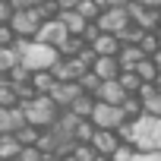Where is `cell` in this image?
I'll use <instances>...</instances> for the list:
<instances>
[{"label": "cell", "mask_w": 161, "mask_h": 161, "mask_svg": "<svg viewBox=\"0 0 161 161\" xmlns=\"http://www.w3.org/2000/svg\"><path fill=\"white\" fill-rule=\"evenodd\" d=\"M16 63H19V54H16V47H13V44L0 47V82L7 79V73H10Z\"/></svg>", "instance_id": "19"}, {"label": "cell", "mask_w": 161, "mask_h": 161, "mask_svg": "<svg viewBox=\"0 0 161 161\" xmlns=\"http://www.w3.org/2000/svg\"><path fill=\"white\" fill-rule=\"evenodd\" d=\"M142 57H145V54H142L139 44H120V51H117V63H120V69H133Z\"/></svg>", "instance_id": "16"}, {"label": "cell", "mask_w": 161, "mask_h": 161, "mask_svg": "<svg viewBox=\"0 0 161 161\" xmlns=\"http://www.w3.org/2000/svg\"><path fill=\"white\" fill-rule=\"evenodd\" d=\"M89 120H92L98 130H117V126H120L123 120H130V117L123 114L120 104H108V101H98V98H95V108H92Z\"/></svg>", "instance_id": "5"}, {"label": "cell", "mask_w": 161, "mask_h": 161, "mask_svg": "<svg viewBox=\"0 0 161 161\" xmlns=\"http://www.w3.org/2000/svg\"><path fill=\"white\" fill-rule=\"evenodd\" d=\"M10 16H13L10 0H0V25H3V22H10Z\"/></svg>", "instance_id": "35"}, {"label": "cell", "mask_w": 161, "mask_h": 161, "mask_svg": "<svg viewBox=\"0 0 161 161\" xmlns=\"http://www.w3.org/2000/svg\"><path fill=\"white\" fill-rule=\"evenodd\" d=\"M79 0H57V10H76Z\"/></svg>", "instance_id": "37"}, {"label": "cell", "mask_w": 161, "mask_h": 161, "mask_svg": "<svg viewBox=\"0 0 161 161\" xmlns=\"http://www.w3.org/2000/svg\"><path fill=\"white\" fill-rule=\"evenodd\" d=\"M136 44L142 47V54H145V57H152V54L158 51V44H161V41H158V35H155V29H152V32H142Z\"/></svg>", "instance_id": "24"}, {"label": "cell", "mask_w": 161, "mask_h": 161, "mask_svg": "<svg viewBox=\"0 0 161 161\" xmlns=\"http://www.w3.org/2000/svg\"><path fill=\"white\" fill-rule=\"evenodd\" d=\"M13 104H19V95H16L10 79H3L0 82V108H13Z\"/></svg>", "instance_id": "23"}, {"label": "cell", "mask_w": 161, "mask_h": 161, "mask_svg": "<svg viewBox=\"0 0 161 161\" xmlns=\"http://www.w3.org/2000/svg\"><path fill=\"white\" fill-rule=\"evenodd\" d=\"M130 161H161V152H133Z\"/></svg>", "instance_id": "34"}, {"label": "cell", "mask_w": 161, "mask_h": 161, "mask_svg": "<svg viewBox=\"0 0 161 161\" xmlns=\"http://www.w3.org/2000/svg\"><path fill=\"white\" fill-rule=\"evenodd\" d=\"M98 101H108V104H120L123 98H126V92H123V86L117 82V79H101L98 82V89L92 92Z\"/></svg>", "instance_id": "10"}, {"label": "cell", "mask_w": 161, "mask_h": 161, "mask_svg": "<svg viewBox=\"0 0 161 161\" xmlns=\"http://www.w3.org/2000/svg\"><path fill=\"white\" fill-rule=\"evenodd\" d=\"M16 161H44V152L38 145H22L19 155H16Z\"/></svg>", "instance_id": "31"}, {"label": "cell", "mask_w": 161, "mask_h": 161, "mask_svg": "<svg viewBox=\"0 0 161 161\" xmlns=\"http://www.w3.org/2000/svg\"><path fill=\"white\" fill-rule=\"evenodd\" d=\"M76 10H79V13H82V16H86L89 22H95V19L101 16V7L95 3V0H79V3H76Z\"/></svg>", "instance_id": "28"}, {"label": "cell", "mask_w": 161, "mask_h": 161, "mask_svg": "<svg viewBox=\"0 0 161 161\" xmlns=\"http://www.w3.org/2000/svg\"><path fill=\"white\" fill-rule=\"evenodd\" d=\"M133 152H136V148H133L130 142H120V145L111 152V161H130V158H133Z\"/></svg>", "instance_id": "32"}, {"label": "cell", "mask_w": 161, "mask_h": 161, "mask_svg": "<svg viewBox=\"0 0 161 161\" xmlns=\"http://www.w3.org/2000/svg\"><path fill=\"white\" fill-rule=\"evenodd\" d=\"M79 92H82V89H79V82H54L51 92H47V98H51L57 108H69Z\"/></svg>", "instance_id": "9"}, {"label": "cell", "mask_w": 161, "mask_h": 161, "mask_svg": "<svg viewBox=\"0 0 161 161\" xmlns=\"http://www.w3.org/2000/svg\"><path fill=\"white\" fill-rule=\"evenodd\" d=\"M69 155H73L76 161H92V158H95L98 152L92 148V142H76V145L69 148Z\"/></svg>", "instance_id": "27"}, {"label": "cell", "mask_w": 161, "mask_h": 161, "mask_svg": "<svg viewBox=\"0 0 161 161\" xmlns=\"http://www.w3.org/2000/svg\"><path fill=\"white\" fill-rule=\"evenodd\" d=\"M13 47H16V54H19V63L29 66L32 73H35V69H51V66L57 63V57H60L57 47L41 44V41H35V38H22V35H16Z\"/></svg>", "instance_id": "2"}, {"label": "cell", "mask_w": 161, "mask_h": 161, "mask_svg": "<svg viewBox=\"0 0 161 161\" xmlns=\"http://www.w3.org/2000/svg\"><path fill=\"white\" fill-rule=\"evenodd\" d=\"M133 69L139 73V79H142V82H155V76H158V63H155L152 57H142Z\"/></svg>", "instance_id": "22"}, {"label": "cell", "mask_w": 161, "mask_h": 161, "mask_svg": "<svg viewBox=\"0 0 161 161\" xmlns=\"http://www.w3.org/2000/svg\"><path fill=\"white\" fill-rule=\"evenodd\" d=\"M98 22V29L101 32H111V35H120L133 19H130V13H126V7H108V10H101V16L95 19Z\"/></svg>", "instance_id": "6"}, {"label": "cell", "mask_w": 161, "mask_h": 161, "mask_svg": "<svg viewBox=\"0 0 161 161\" xmlns=\"http://www.w3.org/2000/svg\"><path fill=\"white\" fill-rule=\"evenodd\" d=\"M98 79H117L120 76V63H117V57H104V54H95V60H92V66H89Z\"/></svg>", "instance_id": "13"}, {"label": "cell", "mask_w": 161, "mask_h": 161, "mask_svg": "<svg viewBox=\"0 0 161 161\" xmlns=\"http://www.w3.org/2000/svg\"><path fill=\"white\" fill-rule=\"evenodd\" d=\"M38 0H10V7L13 10H25V7H35Z\"/></svg>", "instance_id": "36"}, {"label": "cell", "mask_w": 161, "mask_h": 161, "mask_svg": "<svg viewBox=\"0 0 161 161\" xmlns=\"http://www.w3.org/2000/svg\"><path fill=\"white\" fill-rule=\"evenodd\" d=\"M120 142H130L136 152H161V117L142 111L136 114V120H123L117 126Z\"/></svg>", "instance_id": "1"}, {"label": "cell", "mask_w": 161, "mask_h": 161, "mask_svg": "<svg viewBox=\"0 0 161 161\" xmlns=\"http://www.w3.org/2000/svg\"><path fill=\"white\" fill-rule=\"evenodd\" d=\"M158 16H161V7H158Z\"/></svg>", "instance_id": "43"}, {"label": "cell", "mask_w": 161, "mask_h": 161, "mask_svg": "<svg viewBox=\"0 0 161 161\" xmlns=\"http://www.w3.org/2000/svg\"><path fill=\"white\" fill-rule=\"evenodd\" d=\"M152 60H155V63H158V66H161V44H158V51H155V54H152Z\"/></svg>", "instance_id": "39"}, {"label": "cell", "mask_w": 161, "mask_h": 161, "mask_svg": "<svg viewBox=\"0 0 161 161\" xmlns=\"http://www.w3.org/2000/svg\"><path fill=\"white\" fill-rule=\"evenodd\" d=\"M54 82H57V79H54V73H51V69H35V73H32V79H29V86H32V92H35V95H47Z\"/></svg>", "instance_id": "17"}, {"label": "cell", "mask_w": 161, "mask_h": 161, "mask_svg": "<svg viewBox=\"0 0 161 161\" xmlns=\"http://www.w3.org/2000/svg\"><path fill=\"white\" fill-rule=\"evenodd\" d=\"M139 101H142V111H148V114L161 117V89H155L152 95H145V98H139Z\"/></svg>", "instance_id": "25"}, {"label": "cell", "mask_w": 161, "mask_h": 161, "mask_svg": "<svg viewBox=\"0 0 161 161\" xmlns=\"http://www.w3.org/2000/svg\"><path fill=\"white\" fill-rule=\"evenodd\" d=\"M69 32H66V25H63V19L60 16H51V19H44L41 25H38V32H35V41H41V44H51V47H57L63 38H66Z\"/></svg>", "instance_id": "8"}, {"label": "cell", "mask_w": 161, "mask_h": 161, "mask_svg": "<svg viewBox=\"0 0 161 161\" xmlns=\"http://www.w3.org/2000/svg\"><path fill=\"white\" fill-rule=\"evenodd\" d=\"M92 108H95V95H89V92H79V95H76V101L69 104V111H73V114H79V117H89V114H92Z\"/></svg>", "instance_id": "21"}, {"label": "cell", "mask_w": 161, "mask_h": 161, "mask_svg": "<svg viewBox=\"0 0 161 161\" xmlns=\"http://www.w3.org/2000/svg\"><path fill=\"white\" fill-rule=\"evenodd\" d=\"M76 82H79V89H82V92H89V95H92V92L98 89V82H101V79H98V76H95L92 69H86L82 76H79V79H76Z\"/></svg>", "instance_id": "29"}, {"label": "cell", "mask_w": 161, "mask_h": 161, "mask_svg": "<svg viewBox=\"0 0 161 161\" xmlns=\"http://www.w3.org/2000/svg\"><path fill=\"white\" fill-rule=\"evenodd\" d=\"M155 86L161 89V66H158V76H155Z\"/></svg>", "instance_id": "41"}, {"label": "cell", "mask_w": 161, "mask_h": 161, "mask_svg": "<svg viewBox=\"0 0 161 161\" xmlns=\"http://www.w3.org/2000/svg\"><path fill=\"white\" fill-rule=\"evenodd\" d=\"M41 22H44V16H41L38 3L25 7V10H13V16H10V29L16 35H22V38H35V32H38Z\"/></svg>", "instance_id": "4"}, {"label": "cell", "mask_w": 161, "mask_h": 161, "mask_svg": "<svg viewBox=\"0 0 161 161\" xmlns=\"http://www.w3.org/2000/svg\"><path fill=\"white\" fill-rule=\"evenodd\" d=\"M117 82L123 86V92H126V95H136V92H139V86H142V79H139V73H136V69H120Z\"/></svg>", "instance_id": "20"}, {"label": "cell", "mask_w": 161, "mask_h": 161, "mask_svg": "<svg viewBox=\"0 0 161 161\" xmlns=\"http://www.w3.org/2000/svg\"><path fill=\"white\" fill-rule=\"evenodd\" d=\"M86 69H89V66L79 60V57H57V63L51 66V73H54L57 82H76Z\"/></svg>", "instance_id": "7"}, {"label": "cell", "mask_w": 161, "mask_h": 161, "mask_svg": "<svg viewBox=\"0 0 161 161\" xmlns=\"http://www.w3.org/2000/svg\"><path fill=\"white\" fill-rule=\"evenodd\" d=\"M92 133H95V123H92L89 117H82V120L76 123V130H73L76 142H89V139H92Z\"/></svg>", "instance_id": "26"}, {"label": "cell", "mask_w": 161, "mask_h": 161, "mask_svg": "<svg viewBox=\"0 0 161 161\" xmlns=\"http://www.w3.org/2000/svg\"><path fill=\"white\" fill-rule=\"evenodd\" d=\"M57 16L63 19V25H66V32H69V35H82V32H86V25H89V19L79 13V10H60Z\"/></svg>", "instance_id": "15"}, {"label": "cell", "mask_w": 161, "mask_h": 161, "mask_svg": "<svg viewBox=\"0 0 161 161\" xmlns=\"http://www.w3.org/2000/svg\"><path fill=\"white\" fill-rule=\"evenodd\" d=\"M139 3L148 7V10H158V7H161V0H139Z\"/></svg>", "instance_id": "38"}, {"label": "cell", "mask_w": 161, "mask_h": 161, "mask_svg": "<svg viewBox=\"0 0 161 161\" xmlns=\"http://www.w3.org/2000/svg\"><path fill=\"white\" fill-rule=\"evenodd\" d=\"M13 41H16V32L10 29V22H3V25H0V47H7Z\"/></svg>", "instance_id": "33"}, {"label": "cell", "mask_w": 161, "mask_h": 161, "mask_svg": "<svg viewBox=\"0 0 161 161\" xmlns=\"http://www.w3.org/2000/svg\"><path fill=\"white\" fill-rule=\"evenodd\" d=\"M19 108H22V114H25V123H32V126H38V130L51 126V123L57 120V114H60V108H57L47 95H32V98L19 101Z\"/></svg>", "instance_id": "3"}, {"label": "cell", "mask_w": 161, "mask_h": 161, "mask_svg": "<svg viewBox=\"0 0 161 161\" xmlns=\"http://www.w3.org/2000/svg\"><path fill=\"white\" fill-rule=\"evenodd\" d=\"M92 148L98 152V155H111L117 145H120V136H117V130H98L95 126V133H92Z\"/></svg>", "instance_id": "11"}, {"label": "cell", "mask_w": 161, "mask_h": 161, "mask_svg": "<svg viewBox=\"0 0 161 161\" xmlns=\"http://www.w3.org/2000/svg\"><path fill=\"white\" fill-rule=\"evenodd\" d=\"M25 126V114L19 104L13 108H0V133H19Z\"/></svg>", "instance_id": "12"}, {"label": "cell", "mask_w": 161, "mask_h": 161, "mask_svg": "<svg viewBox=\"0 0 161 161\" xmlns=\"http://www.w3.org/2000/svg\"><path fill=\"white\" fill-rule=\"evenodd\" d=\"M120 108H123V114H126V117L142 114V101H139V95H126V98L120 101Z\"/></svg>", "instance_id": "30"}, {"label": "cell", "mask_w": 161, "mask_h": 161, "mask_svg": "<svg viewBox=\"0 0 161 161\" xmlns=\"http://www.w3.org/2000/svg\"><path fill=\"white\" fill-rule=\"evenodd\" d=\"M92 51H95V54H104V57H117V51H120V38L111 35V32H101V35L92 41Z\"/></svg>", "instance_id": "14"}, {"label": "cell", "mask_w": 161, "mask_h": 161, "mask_svg": "<svg viewBox=\"0 0 161 161\" xmlns=\"http://www.w3.org/2000/svg\"><path fill=\"white\" fill-rule=\"evenodd\" d=\"M22 148V142L16 139V133H0V161H10L16 158Z\"/></svg>", "instance_id": "18"}, {"label": "cell", "mask_w": 161, "mask_h": 161, "mask_svg": "<svg viewBox=\"0 0 161 161\" xmlns=\"http://www.w3.org/2000/svg\"><path fill=\"white\" fill-rule=\"evenodd\" d=\"M155 35H158V41H161V22H158V25H155Z\"/></svg>", "instance_id": "42"}, {"label": "cell", "mask_w": 161, "mask_h": 161, "mask_svg": "<svg viewBox=\"0 0 161 161\" xmlns=\"http://www.w3.org/2000/svg\"><path fill=\"white\" fill-rule=\"evenodd\" d=\"M92 161H111V155H95Z\"/></svg>", "instance_id": "40"}]
</instances>
